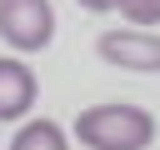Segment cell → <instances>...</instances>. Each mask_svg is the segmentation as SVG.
I'll use <instances>...</instances> for the list:
<instances>
[{"instance_id": "5", "label": "cell", "mask_w": 160, "mask_h": 150, "mask_svg": "<svg viewBox=\"0 0 160 150\" xmlns=\"http://www.w3.org/2000/svg\"><path fill=\"white\" fill-rule=\"evenodd\" d=\"M10 150H70V140H65V130L55 125V120H25L15 135H10Z\"/></svg>"}, {"instance_id": "2", "label": "cell", "mask_w": 160, "mask_h": 150, "mask_svg": "<svg viewBox=\"0 0 160 150\" xmlns=\"http://www.w3.org/2000/svg\"><path fill=\"white\" fill-rule=\"evenodd\" d=\"M0 40L15 55H35L55 40V5L50 0H0Z\"/></svg>"}, {"instance_id": "1", "label": "cell", "mask_w": 160, "mask_h": 150, "mask_svg": "<svg viewBox=\"0 0 160 150\" xmlns=\"http://www.w3.org/2000/svg\"><path fill=\"white\" fill-rule=\"evenodd\" d=\"M70 135L85 150H150L155 115L145 105H130V100H100V105H85L75 115Z\"/></svg>"}, {"instance_id": "7", "label": "cell", "mask_w": 160, "mask_h": 150, "mask_svg": "<svg viewBox=\"0 0 160 150\" xmlns=\"http://www.w3.org/2000/svg\"><path fill=\"white\" fill-rule=\"evenodd\" d=\"M75 5H85V10H95V15H100V10H115V0H75Z\"/></svg>"}, {"instance_id": "3", "label": "cell", "mask_w": 160, "mask_h": 150, "mask_svg": "<svg viewBox=\"0 0 160 150\" xmlns=\"http://www.w3.org/2000/svg\"><path fill=\"white\" fill-rule=\"evenodd\" d=\"M100 60L105 65H120V70H140V75H160V35L155 30H105L95 40Z\"/></svg>"}, {"instance_id": "6", "label": "cell", "mask_w": 160, "mask_h": 150, "mask_svg": "<svg viewBox=\"0 0 160 150\" xmlns=\"http://www.w3.org/2000/svg\"><path fill=\"white\" fill-rule=\"evenodd\" d=\"M115 10L135 25V30H150L160 25V0H115Z\"/></svg>"}, {"instance_id": "4", "label": "cell", "mask_w": 160, "mask_h": 150, "mask_svg": "<svg viewBox=\"0 0 160 150\" xmlns=\"http://www.w3.org/2000/svg\"><path fill=\"white\" fill-rule=\"evenodd\" d=\"M35 95H40L35 70H30L20 55H0V125L25 120L30 105H35Z\"/></svg>"}]
</instances>
